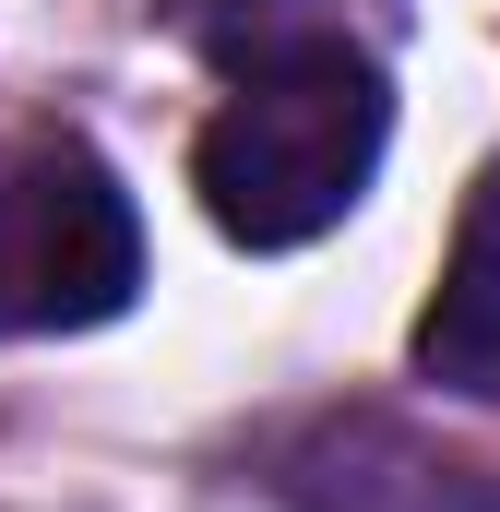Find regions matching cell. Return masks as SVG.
<instances>
[{
    "label": "cell",
    "mask_w": 500,
    "mask_h": 512,
    "mask_svg": "<svg viewBox=\"0 0 500 512\" xmlns=\"http://www.w3.org/2000/svg\"><path fill=\"white\" fill-rule=\"evenodd\" d=\"M381 131H393L381 72L358 48L310 36V48L239 72V96L191 143V191H203V215L239 251H298V239H322V227L358 215V191L381 167Z\"/></svg>",
    "instance_id": "1"
},
{
    "label": "cell",
    "mask_w": 500,
    "mask_h": 512,
    "mask_svg": "<svg viewBox=\"0 0 500 512\" xmlns=\"http://www.w3.org/2000/svg\"><path fill=\"white\" fill-rule=\"evenodd\" d=\"M143 227L131 191L84 143H12L0 155V334H84L131 310Z\"/></svg>",
    "instance_id": "2"
},
{
    "label": "cell",
    "mask_w": 500,
    "mask_h": 512,
    "mask_svg": "<svg viewBox=\"0 0 500 512\" xmlns=\"http://www.w3.org/2000/svg\"><path fill=\"white\" fill-rule=\"evenodd\" d=\"M417 382L465 393V405H500V167L465 191V227H453V262L417 310Z\"/></svg>",
    "instance_id": "3"
},
{
    "label": "cell",
    "mask_w": 500,
    "mask_h": 512,
    "mask_svg": "<svg viewBox=\"0 0 500 512\" xmlns=\"http://www.w3.org/2000/svg\"><path fill=\"white\" fill-rule=\"evenodd\" d=\"M203 12H250V0H203Z\"/></svg>",
    "instance_id": "4"
}]
</instances>
